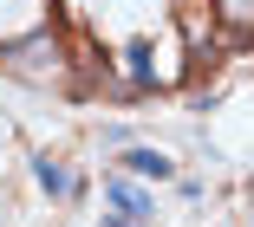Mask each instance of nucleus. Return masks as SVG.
I'll return each mask as SVG.
<instances>
[{"label": "nucleus", "instance_id": "1", "mask_svg": "<svg viewBox=\"0 0 254 227\" xmlns=\"http://www.w3.org/2000/svg\"><path fill=\"white\" fill-rule=\"evenodd\" d=\"M0 65L20 72V78H59L65 45L53 39V26H39V33H26V39H7V45H0Z\"/></svg>", "mask_w": 254, "mask_h": 227}, {"label": "nucleus", "instance_id": "2", "mask_svg": "<svg viewBox=\"0 0 254 227\" xmlns=\"http://www.w3.org/2000/svg\"><path fill=\"white\" fill-rule=\"evenodd\" d=\"M118 169H124V176H143V182H170L176 176V162L163 149H143V143H124L118 149Z\"/></svg>", "mask_w": 254, "mask_h": 227}, {"label": "nucleus", "instance_id": "3", "mask_svg": "<svg viewBox=\"0 0 254 227\" xmlns=\"http://www.w3.org/2000/svg\"><path fill=\"white\" fill-rule=\"evenodd\" d=\"M105 201H111L124 221H150V214H157V208H150V195H143L137 182H124V176H111V182H105Z\"/></svg>", "mask_w": 254, "mask_h": 227}, {"label": "nucleus", "instance_id": "4", "mask_svg": "<svg viewBox=\"0 0 254 227\" xmlns=\"http://www.w3.org/2000/svg\"><path fill=\"white\" fill-rule=\"evenodd\" d=\"M33 182H39V195H53V201H65V195L78 188V182H72V169L53 162V156H39V162H33Z\"/></svg>", "mask_w": 254, "mask_h": 227}, {"label": "nucleus", "instance_id": "5", "mask_svg": "<svg viewBox=\"0 0 254 227\" xmlns=\"http://www.w3.org/2000/svg\"><path fill=\"white\" fill-rule=\"evenodd\" d=\"M124 65H130V91H157V72H150V39L124 45Z\"/></svg>", "mask_w": 254, "mask_h": 227}, {"label": "nucleus", "instance_id": "6", "mask_svg": "<svg viewBox=\"0 0 254 227\" xmlns=\"http://www.w3.org/2000/svg\"><path fill=\"white\" fill-rule=\"evenodd\" d=\"M98 227H143V221H98Z\"/></svg>", "mask_w": 254, "mask_h": 227}]
</instances>
